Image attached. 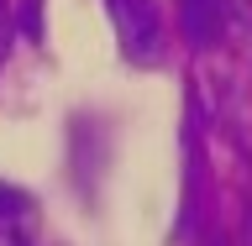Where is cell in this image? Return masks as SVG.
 <instances>
[{
    "label": "cell",
    "mask_w": 252,
    "mask_h": 246,
    "mask_svg": "<svg viewBox=\"0 0 252 246\" xmlns=\"http://www.w3.org/2000/svg\"><path fill=\"white\" fill-rule=\"evenodd\" d=\"M110 27H116V42L131 63H153L163 53V21H158L153 0H105Z\"/></svg>",
    "instance_id": "1"
},
{
    "label": "cell",
    "mask_w": 252,
    "mask_h": 246,
    "mask_svg": "<svg viewBox=\"0 0 252 246\" xmlns=\"http://www.w3.org/2000/svg\"><path fill=\"white\" fill-rule=\"evenodd\" d=\"M0 246H42V215L27 189L0 178Z\"/></svg>",
    "instance_id": "2"
},
{
    "label": "cell",
    "mask_w": 252,
    "mask_h": 246,
    "mask_svg": "<svg viewBox=\"0 0 252 246\" xmlns=\"http://www.w3.org/2000/svg\"><path fill=\"white\" fill-rule=\"evenodd\" d=\"M179 27L194 47H216L226 37V5L220 0H179Z\"/></svg>",
    "instance_id": "3"
},
{
    "label": "cell",
    "mask_w": 252,
    "mask_h": 246,
    "mask_svg": "<svg viewBox=\"0 0 252 246\" xmlns=\"http://www.w3.org/2000/svg\"><path fill=\"white\" fill-rule=\"evenodd\" d=\"M226 5V37H252V0H220Z\"/></svg>",
    "instance_id": "4"
},
{
    "label": "cell",
    "mask_w": 252,
    "mask_h": 246,
    "mask_svg": "<svg viewBox=\"0 0 252 246\" xmlns=\"http://www.w3.org/2000/svg\"><path fill=\"white\" fill-rule=\"evenodd\" d=\"M11 31H16V21H11V0H0V68H5V58H11Z\"/></svg>",
    "instance_id": "5"
}]
</instances>
